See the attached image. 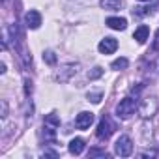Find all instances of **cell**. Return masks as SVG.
I'll return each instance as SVG.
<instances>
[{
	"label": "cell",
	"instance_id": "1",
	"mask_svg": "<svg viewBox=\"0 0 159 159\" xmlns=\"http://www.w3.org/2000/svg\"><path fill=\"white\" fill-rule=\"evenodd\" d=\"M135 109H137V99H133V98H124V99H120V103L116 105V116L122 118V120H125V118H129V116L135 112Z\"/></svg>",
	"mask_w": 159,
	"mask_h": 159
},
{
	"label": "cell",
	"instance_id": "2",
	"mask_svg": "<svg viewBox=\"0 0 159 159\" xmlns=\"http://www.w3.org/2000/svg\"><path fill=\"white\" fill-rule=\"evenodd\" d=\"M114 129H116L114 122L111 120V116H107V114H105V116L99 120V124H98V131H96V135H98V139L107 140V139L114 133Z\"/></svg>",
	"mask_w": 159,
	"mask_h": 159
},
{
	"label": "cell",
	"instance_id": "3",
	"mask_svg": "<svg viewBox=\"0 0 159 159\" xmlns=\"http://www.w3.org/2000/svg\"><path fill=\"white\" fill-rule=\"evenodd\" d=\"M114 152H116V155H120V157L131 155V153H133V140H131L127 135H122V137L116 140V144H114Z\"/></svg>",
	"mask_w": 159,
	"mask_h": 159
},
{
	"label": "cell",
	"instance_id": "4",
	"mask_svg": "<svg viewBox=\"0 0 159 159\" xmlns=\"http://www.w3.org/2000/svg\"><path fill=\"white\" fill-rule=\"evenodd\" d=\"M157 109H159V101H157V98H146V99L140 103V107H139L142 118H152V116L157 112Z\"/></svg>",
	"mask_w": 159,
	"mask_h": 159
},
{
	"label": "cell",
	"instance_id": "5",
	"mask_svg": "<svg viewBox=\"0 0 159 159\" xmlns=\"http://www.w3.org/2000/svg\"><path fill=\"white\" fill-rule=\"evenodd\" d=\"M77 71H79V64H66V66H62V67L56 71L54 79H56V81H60V83H66V81H69V79H71Z\"/></svg>",
	"mask_w": 159,
	"mask_h": 159
},
{
	"label": "cell",
	"instance_id": "6",
	"mask_svg": "<svg viewBox=\"0 0 159 159\" xmlns=\"http://www.w3.org/2000/svg\"><path fill=\"white\" fill-rule=\"evenodd\" d=\"M98 49H99V52H103V54H112V52L118 49V41H116L114 38H103V39L99 41Z\"/></svg>",
	"mask_w": 159,
	"mask_h": 159
},
{
	"label": "cell",
	"instance_id": "7",
	"mask_svg": "<svg viewBox=\"0 0 159 159\" xmlns=\"http://www.w3.org/2000/svg\"><path fill=\"white\" fill-rule=\"evenodd\" d=\"M25 23H26V26H28L30 30H36V28H39V26H41V15H39V11H36V10H30V11L25 15Z\"/></svg>",
	"mask_w": 159,
	"mask_h": 159
},
{
	"label": "cell",
	"instance_id": "8",
	"mask_svg": "<svg viewBox=\"0 0 159 159\" xmlns=\"http://www.w3.org/2000/svg\"><path fill=\"white\" fill-rule=\"evenodd\" d=\"M94 122V114L92 112H79L77 118H75V125L79 129H88Z\"/></svg>",
	"mask_w": 159,
	"mask_h": 159
},
{
	"label": "cell",
	"instance_id": "9",
	"mask_svg": "<svg viewBox=\"0 0 159 159\" xmlns=\"http://www.w3.org/2000/svg\"><path fill=\"white\" fill-rule=\"evenodd\" d=\"M99 4H101V8L107 10V11H118V10H122V8L125 6L124 0H99Z\"/></svg>",
	"mask_w": 159,
	"mask_h": 159
},
{
	"label": "cell",
	"instance_id": "10",
	"mask_svg": "<svg viewBox=\"0 0 159 159\" xmlns=\"http://www.w3.org/2000/svg\"><path fill=\"white\" fill-rule=\"evenodd\" d=\"M107 26L112 28V30H125L127 21H125L124 17H109V19H107Z\"/></svg>",
	"mask_w": 159,
	"mask_h": 159
},
{
	"label": "cell",
	"instance_id": "11",
	"mask_svg": "<svg viewBox=\"0 0 159 159\" xmlns=\"http://www.w3.org/2000/svg\"><path fill=\"white\" fill-rule=\"evenodd\" d=\"M67 148H69V153H73V155H81V153L84 152V140L77 137V139H73V140L69 142Z\"/></svg>",
	"mask_w": 159,
	"mask_h": 159
},
{
	"label": "cell",
	"instance_id": "12",
	"mask_svg": "<svg viewBox=\"0 0 159 159\" xmlns=\"http://www.w3.org/2000/svg\"><path fill=\"white\" fill-rule=\"evenodd\" d=\"M148 36H150V28H148L146 25H140V26L135 30V34H133V38H135L139 43H144V41L148 39Z\"/></svg>",
	"mask_w": 159,
	"mask_h": 159
},
{
	"label": "cell",
	"instance_id": "13",
	"mask_svg": "<svg viewBox=\"0 0 159 159\" xmlns=\"http://www.w3.org/2000/svg\"><path fill=\"white\" fill-rule=\"evenodd\" d=\"M127 66H129V60H127V58H124V56H122V58H116V60L111 64V67H112V69H116V71H118V69H125Z\"/></svg>",
	"mask_w": 159,
	"mask_h": 159
},
{
	"label": "cell",
	"instance_id": "14",
	"mask_svg": "<svg viewBox=\"0 0 159 159\" xmlns=\"http://www.w3.org/2000/svg\"><path fill=\"white\" fill-rule=\"evenodd\" d=\"M86 98H88V101H92V103L98 105V103L101 101V98H103V92H101V90H98V92H88Z\"/></svg>",
	"mask_w": 159,
	"mask_h": 159
},
{
	"label": "cell",
	"instance_id": "15",
	"mask_svg": "<svg viewBox=\"0 0 159 159\" xmlns=\"http://www.w3.org/2000/svg\"><path fill=\"white\" fill-rule=\"evenodd\" d=\"M43 124H49V125H52V127H58V125H60V118H58L56 114H47L45 120H43Z\"/></svg>",
	"mask_w": 159,
	"mask_h": 159
},
{
	"label": "cell",
	"instance_id": "16",
	"mask_svg": "<svg viewBox=\"0 0 159 159\" xmlns=\"http://www.w3.org/2000/svg\"><path fill=\"white\" fill-rule=\"evenodd\" d=\"M103 75V67H99V66H96L92 71H88V79L90 81H94V79H99Z\"/></svg>",
	"mask_w": 159,
	"mask_h": 159
},
{
	"label": "cell",
	"instance_id": "17",
	"mask_svg": "<svg viewBox=\"0 0 159 159\" xmlns=\"http://www.w3.org/2000/svg\"><path fill=\"white\" fill-rule=\"evenodd\" d=\"M88 155H90V157H109V153H107L105 150H99V148H90Z\"/></svg>",
	"mask_w": 159,
	"mask_h": 159
},
{
	"label": "cell",
	"instance_id": "18",
	"mask_svg": "<svg viewBox=\"0 0 159 159\" xmlns=\"http://www.w3.org/2000/svg\"><path fill=\"white\" fill-rule=\"evenodd\" d=\"M43 60H45L47 64H51V66H52V64H56V56H54V52H52V51H45V52H43Z\"/></svg>",
	"mask_w": 159,
	"mask_h": 159
},
{
	"label": "cell",
	"instance_id": "19",
	"mask_svg": "<svg viewBox=\"0 0 159 159\" xmlns=\"http://www.w3.org/2000/svg\"><path fill=\"white\" fill-rule=\"evenodd\" d=\"M32 90H34V86H32V81H30V79H25V96L28 98V96L32 94Z\"/></svg>",
	"mask_w": 159,
	"mask_h": 159
},
{
	"label": "cell",
	"instance_id": "20",
	"mask_svg": "<svg viewBox=\"0 0 159 159\" xmlns=\"http://www.w3.org/2000/svg\"><path fill=\"white\" fill-rule=\"evenodd\" d=\"M153 51H159V30L155 32V38H153V45H152Z\"/></svg>",
	"mask_w": 159,
	"mask_h": 159
},
{
	"label": "cell",
	"instance_id": "21",
	"mask_svg": "<svg viewBox=\"0 0 159 159\" xmlns=\"http://www.w3.org/2000/svg\"><path fill=\"white\" fill-rule=\"evenodd\" d=\"M2 118H6L8 116V101L6 99H2V114H0Z\"/></svg>",
	"mask_w": 159,
	"mask_h": 159
},
{
	"label": "cell",
	"instance_id": "22",
	"mask_svg": "<svg viewBox=\"0 0 159 159\" xmlns=\"http://www.w3.org/2000/svg\"><path fill=\"white\" fill-rule=\"evenodd\" d=\"M0 73H6V64H4V62L0 64Z\"/></svg>",
	"mask_w": 159,
	"mask_h": 159
},
{
	"label": "cell",
	"instance_id": "23",
	"mask_svg": "<svg viewBox=\"0 0 159 159\" xmlns=\"http://www.w3.org/2000/svg\"><path fill=\"white\" fill-rule=\"evenodd\" d=\"M140 2H150V0H140Z\"/></svg>",
	"mask_w": 159,
	"mask_h": 159
},
{
	"label": "cell",
	"instance_id": "24",
	"mask_svg": "<svg viewBox=\"0 0 159 159\" xmlns=\"http://www.w3.org/2000/svg\"><path fill=\"white\" fill-rule=\"evenodd\" d=\"M4 2H6V0H4Z\"/></svg>",
	"mask_w": 159,
	"mask_h": 159
}]
</instances>
